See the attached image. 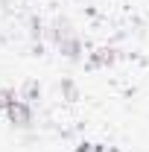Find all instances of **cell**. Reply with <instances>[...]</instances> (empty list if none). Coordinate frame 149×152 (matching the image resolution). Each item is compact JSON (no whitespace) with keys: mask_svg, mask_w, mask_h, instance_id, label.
Wrapping results in <instances>:
<instances>
[{"mask_svg":"<svg viewBox=\"0 0 149 152\" xmlns=\"http://www.w3.org/2000/svg\"><path fill=\"white\" fill-rule=\"evenodd\" d=\"M6 120H9L15 129H29V126H32V105L23 102V99H18L15 105L6 108Z\"/></svg>","mask_w":149,"mask_h":152,"instance_id":"6da1fadb","label":"cell"},{"mask_svg":"<svg viewBox=\"0 0 149 152\" xmlns=\"http://www.w3.org/2000/svg\"><path fill=\"white\" fill-rule=\"evenodd\" d=\"M117 58H120V50H114V47H99V50L91 53L88 67H91V70H96V67H111Z\"/></svg>","mask_w":149,"mask_h":152,"instance_id":"7a4b0ae2","label":"cell"},{"mask_svg":"<svg viewBox=\"0 0 149 152\" xmlns=\"http://www.w3.org/2000/svg\"><path fill=\"white\" fill-rule=\"evenodd\" d=\"M76 35V29H73V23L67 18H56L53 20V29H50V38H53V44H61V41H67V38H73Z\"/></svg>","mask_w":149,"mask_h":152,"instance_id":"3957f363","label":"cell"},{"mask_svg":"<svg viewBox=\"0 0 149 152\" xmlns=\"http://www.w3.org/2000/svg\"><path fill=\"white\" fill-rule=\"evenodd\" d=\"M58 53L67 58V61H82V41H79V35L61 41V44H58Z\"/></svg>","mask_w":149,"mask_h":152,"instance_id":"277c9868","label":"cell"},{"mask_svg":"<svg viewBox=\"0 0 149 152\" xmlns=\"http://www.w3.org/2000/svg\"><path fill=\"white\" fill-rule=\"evenodd\" d=\"M20 99L29 102V105H32L35 99H41V85H38L35 79H26V82H23V88H20Z\"/></svg>","mask_w":149,"mask_h":152,"instance_id":"5b68a950","label":"cell"},{"mask_svg":"<svg viewBox=\"0 0 149 152\" xmlns=\"http://www.w3.org/2000/svg\"><path fill=\"white\" fill-rule=\"evenodd\" d=\"M20 99V91H15V88H0V108L6 111L9 105H15Z\"/></svg>","mask_w":149,"mask_h":152,"instance_id":"8992f818","label":"cell"},{"mask_svg":"<svg viewBox=\"0 0 149 152\" xmlns=\"http://www.w3.org/2000/svg\"><path fill=\"white\" fill-rule=\"evenodd\" d=\"M61 88H64V94H67V102H73V99H76V88H73V82H61Z\"/></svg>","mask_w":149,"mask_h":152,"instance_id":"52a82bcc","label":"cell"},{"mask_svg":"<svg viewBox=\"0 0 149 152\" xmlns=\"http://www.w3.org/2000/svg\"><path fill=\"white\" fill-rule=\"evenodd\" d=\"M29 23H32V38H41V32H44V23H41L38 18H32Z\"/></svg>","mask_w":149,"mask_h":152,"instance_id":"ba28073f","label":"cell"}]
</instances>
